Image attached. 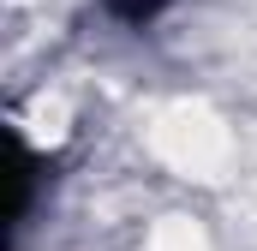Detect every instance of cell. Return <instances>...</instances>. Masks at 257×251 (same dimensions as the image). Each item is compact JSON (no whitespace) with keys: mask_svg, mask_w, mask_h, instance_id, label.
Segmentation results:
<instances>
[{"mask_svg":"<svg viewBox=\"0 0 257 251\" xmlns=\"http://www.w3.org/2000/svg\"><path fill=\"white\" fill-rule=\"evenodd\" d=\"M162 6H168V0H114V12H120L126 24H144V18H156Z\"/></svg>","mask_w":257,"mask_h":251,"instance_id":"1","label":"cell"}]
</instances>
